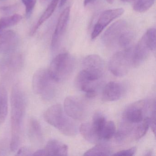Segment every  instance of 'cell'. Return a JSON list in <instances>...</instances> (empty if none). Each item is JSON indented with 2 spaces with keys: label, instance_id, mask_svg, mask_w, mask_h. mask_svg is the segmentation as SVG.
I'll return each instance as SVG.
<instances>
[{
  "label": "cell",
  "instance_id": "obj_22",
  "mask_svg": "<svg viewBox=\"0 0 156 156\" xmlns=\"http://www.w3.org/2000/svg\"><path fill=\"white\" fill-rule=\"evenodd\" d=\"M30 133L31 136L36 141L41 142L42 140L43 135L41 127L36 119L32 118L30 121Z\"/></svg>",
  "mask_w": 156,
  "mask_h": 156
},
{
  "label": "cell",
  "instance_id": "obj_9",
  "mask_svg": "<svg viewBox=\"0 0 156 156\" xmlns=\"http://www.w3.org/2000/svg\"><path fill=\"white\" fill-rule=\"evenodd\" d=\"M64 109L66 115L71 118L82 120L87 116L86 105L82 99L75 96H69L66 98L64 103Z\"/></svg>",
  "mask_w": 156,
  "mask_h": 156
},
{
  "label": "cell",
  "instance_id": "obj_23",
  "mask_svg": "<svg viewBox=\"0 0 156 156\" xmlns=\"http://www.w3.org/2000/svg\"><path fill=\"white\" fill-rule=\"evenodd\" d=\"M106 122L105 118L102 113L97 112L94 114L91 124L96 131L98 133L100 139H101V132Z\"/></svg>",
  "mask_w": 156,
  "mask_h": 156
},
{
  "label": "cell",
  "instance_id": "obj_24",
  "mask_svg": "<svg viewBox=\"0 0 156 156\" xmlns=\"http://www.w3.org/2000/svg\"><path fill=\"white\" fill-rule=\"evenodd\" d=\"M22 19V17L18 14L0 19V33L2 31L3 29L16 25L21 21Z\"/></svg>",
  "mask_w": 156,
  "mask_h": 156
},
{
  "label": "cell",
  "instance_id": "obj_31",
  "mask_svg": "<svg viewBox=\"0 0 156 156\" xmlns=\"http://www.w3.org/2000/svg\"><path fill=\"white\" fill-rule=\"evenodd\" d=\"M96 0H84V5L85 6H87L88 4H91L93 2H94Z\"/></svg>",
  "mask_w": 156,
  "mask_h": 156
},
{
  "label": "cell",
  "instance_id": "obj_35",
  "mask_svg": "<svg viewBox=\"0 0 156 156\" xmlns=\"http://www.w3.org/2000/svg\"><path fill=\"white\" fill-rule=\"evenodd\" d=\"M106 1L109 4H112L114 2V0H106Z\"/></svg>",
  "mask_w": 156,
  "mask_h": 156
},
{
  "label": "cell",
  "instance_id": "obj_32",
  "mask_svg": "<svg viewBox=\"0 0 156 156\" xmlns=\"http://www.w3.org/2000/svg\"><path fill=\"white\" fill-rule=\"evenodd\" d=\"M67 0H60V4H59V6L60 7H62L65 5Z\"/></svg>",
  "mask_w": 156,
  "mask_h": 156
},
{
  "label": "cell",
  "instance_id": "obj_29",
  "mask_svg": "<svg viewBox=\"0 0 156 156\" xmlns=\"http://www.w3.org/2000/svg\"><path fill=\"white\" fill-rule=\"evenodd\" d=\"M17 155L20 156H30L33 155L34 151L28 147H24L18 150Z\"/></svg>",
  "mask_w": 156,
  "mask_h": 156
},
{
  "label": "cell",
  "instance_id": "obj_19",
  "mask_svg": "<svg viewBox=\"0 0 156 156\" xmlns=\"http://www.w3.org/2000/svg\"><path fill=\"white\" fill-rule=\"evenodd\" d=\"M8 97L7 89L3 84H0V126L6 119L8 115Z\"/></svg>",
  "mask_w": 156,
  "mask_h": 156
},
{
  "label": "cell",
  "instance_id": "obj_2",
  "mask_svg": "<svg viewBox=\"0 0 156 156\" xmlns=\"http://www.w3.org/2000/svg\"><path fill=\"white\" fill-rule=\"evenodd\" d=\"M44 120L62 134L69 136H75L77 128L74 122L65 112L60 104L50 107L44 114Z\"/></svg>",
  "mask_w": 156,
  "mask_h": 156
},
{
  "label": "cell",
  "instance_id": "obj_5",
  "mask_svg": "<svg viewBox=\"0 0 156 156\" xmlns=\"http://www.w3.org/2000/svg\"><path fill=\"white\" fill-rule=\"evenodd\" d=\"M56 83L50 75L48 69H39L33 77V89L34 93L44 99L49 100L55 94Z\"/></svg>",
  "mask_w": 156,
  "mask_h": 156
},
{
  "label": "cell",
  "instance_id": "obj_11",
  "mask_svg": "<svg viewBox=\"0 0 156 156\" xmlns=\"http://www.w3.org/2000/svg\"><path fill=\"white\" fill-rule=\"evenodd\" d=\"M124 12L123 9L108 10L102 12L94 27L91 34L92 39H96L108 24L115 19L120 17Z\"/></svg>",
  "mask_w": 156,
  "mask_h": 156
},
{
  "label": "cell",
  "instance_id": "obj_1",
  "mask_svg": "<svg viewBox=\"0 0 156 156\" xmlns=\"http://www.w3.org/2000/svg\"><path fill=\"white\" fill-rule=\"evenodd\" d=\"M11 140L10 148L16 151L20 147L22 139L23 125L26 109L25 97L19 84L12 87L11 96Z\"/></svg>",
  "mask_w": 156,
  "mask_h": 156
},
{
  "label": "cell",
  "instance_id": "obj_8",
  "mask_svg": "<svg viewBox=\"0 0 156 156\" xmlns=\"http://www.w3.org/2000/svg\"><path fill=\"white\" fill-rule=\"evenodd\" d=\"M83 71L93 81L100 79L104 73L105 64L100 56L97 55H90L86 56L83 62Z\"/></svg>",
  "mask_w": 156,
  "mask_h": 156
},
{
  "label": "cell",
  "instance_id": "obj_10",
  "mask_svg": "<svg viewBox=\"0 0 156 156\" xmlns=\"http://www.w3.org/2000/svg\"><path fill=\"white\" fill-rule=\"evenodd\" d=\"M128 29L127 23L125 21L120 20L116 22L104 33L102 37L103 43L108 47L118 45L120 38Z\"/></svg>",
  "mask_w": 156,
  "mask_h": 156
},
{
  "label": "cell",
  "instance_id": "obj_25",
  "mask_svg": "<svg viewBox=\"0 0 156 156\" xmlns=\"http://www.w3.org/2000/svg\"><path fill=\"white\" fill-rule=\"evenodd\" d=\"M116 133V127L115 123L112 121H107L101 132V139L108 140Z\"/></svg>",
  "mask_w": 156,
  "mask_h": 156
},
{
  "label": "cell",
  "instance_id": "obj_27",
  "mask_svg": "<svg viewBox=\"0 0 156 156\" xmlns=\"http://www.w3.org/2000/svg\"><path fill=\"white\" fill-rule=\"evenodd\" d=\"M37 0H22L25 7L26 16L29 18L31 15L36 4Z\"/></svg>",
  "mask_w": 156,
  "mask_h": 156
},
{
  "label": "cell",
  "instance_id": "obj_34",
  "mask_svg": "<svg viewBox=\"0 0 156 156\" xmlns=\"http://www.w3.org/2000/svg\"><path fill=\"white\" fill-rule=\"evenodd\" d=\"M126 1H127L129 2H132V3H135L137 0H126Z\"/></svg>",
  "mask_w": 156,
  "mask_h": 156
},
{
  "label": "cell",
  "instance_id": "obj_14",
  "mask_svg": "<svg viewBox=\"0 0 156 156\" xmlns=\"http://www.w3.org/2000/svg\"><path fill=\"white\" fill-rule=\"evenodd\" d=\"M68 148L62 142L53 139L47 142L44 149L39 150L34 152V156H67Z\"/></svg>",
  "mask_w": 156,
  "mask_h": 156
},
{
  "label": "cell",
  "instance_id": "obj_4",
  "mask_svg": "<svg viewBox=\"0 0 156 156\" xmlns=\"http://www.w3.org/2000/svg\"><path fill=\"white\" fill-rule=\"evenodd\" d=\"M74 67L73 57L68 53H62L52 60L48 70L52 78L57 83H60L71 75Z\"/></svg>",
  "mask_w": 156,
  "mask_h": 156
},
{
  "label": "cell",
  "instance_id": "obj_33",
  "mask_svg": "<svg viewBox=\"0 0 156 156\" xmlns=\"http://www.w3.org/2000/svg\"><path fill=\"white\" fill-rule=\"evenodd\" d=\"M41 3L42 4H45L47 3L50 0H40Z\"/></svg>",
  "mask_w": 156,
  "mask_h": 156
},
{
  "label": "cell",
  "instance_id": "obj_17",
  "mask_svg": "<svg viewBox=\"0 0 156 156\" xmlns=\"http://www.w3.org/2000/svg\"><path fill=\"white\" fill-rule=\"evenodd\" d=\"M79 130L84 138L89 142L97 143L101 140L99 135L91 123H83L80 126Z\"/></svg>",
  "mask_w": 156,
  "mask_h": 156
},
{
  "label": "cell",
  "instance_id": "obj_20",
  "mask_svg": "<svg viewBox=\"0 0 156 156\" xmlns=\"http://www.w3.org/2000/svg\"><path fill=\"white\" fill-rule=\"evenodd\" d=\"M111 149L107 144L99 143L87 151L84 156H109Z\"/></svg>",
  "mask_w": 156,
  "mask_h": 156
},
{
  "label": "cell",
  "instance_id": "obj_13",
  "mask_svg": "<svg viewBox=\"0 0 156 156\" xmlns=\"http://www.w3.org/2000/svg\"><path fill=\"white\" fill-rule=\"evenodd\" d=\"M96 81L91 80L82 70L76 77L75 84L76 88L86 93V96L87 98H94L97 95Z\"/></svg>",
  "mask_w": 156,
  "mask_h": 156
},
{
  "label": "cell",
  "instance_id": "obj_12",
  "mask_svg": "<svg viewBox=\"0 0 156 156\" xmlns=\"http://www.w3.org/2000/svg\"><path fill=\"white\" fill-rule=\"evenodd\" d=\"M70 14V7H67L63 11L59 17L52 38L51 46L53 51L57 50L60 45L67 28Z\"/></svg>",
  "mask_w": 156,
  "mask_h": 156
},
{
  "label": "cell",
  "instance_id": "obj_36",
  "mask_svg": "<svg viewBox=\"0 0 156 156\" xmlns=\"http://www.w3.org/2000/svg\"><path fill=\"white\" fill-rule=\"evenodd\" d=\"M121 1H123V2L126 1V0H121Z\"/></svg>",
  "mask_w": 156,
  "mask_h": 156
},
{
  "label": "cell",
  "instance_id": "obj_15",
  "mask_svg": "<svg viewBox=\"0 0 156 156\" xmlns=\"http://www.w3.org/2000/svg\"><path fill=\"white\" fill-rule=\"evenodd\" d=\"M123 85L117 82H110L107 84L102 92V100L106 102L116 101L122 97L125 94Z\"/></svg>",
  "mask_w": 156,
  "mask_h": 156
},
{
  "label": "cell",
  "instance_id": "obj_3",
  "mask_svg": "<svg viewBox=\"0 0 156 156\" xmlns=\"http://www.w3.org/2000/svg\"><path fill=\"white\" fill-rule=\"evenodd\" d=\"M156 29L151 28L147 31L131 50L132 67L139 66L147 59L150 51H156Z\"/></svg>",
  "mask_w": 156,
  "mask_h": 156
},
{
  "label": "cell",
  "instance_id": "obj_21",
  "mask_svg": "<svg viewBox=\"0 0 156 156\" xmlns=\"http://www.w3.org/2000/svg\"><path fill=\"white\" fill-rule=\"evenodd\" d=\"M141 122L134 128L133 136L134 140H138L146 135L150 127L149 117H147Z\"/></svg>",
  "mask_w": 156,
  "mask_h": 156
},
{
  "label": "cell",
  "instance_id": "obj_26",
  "mask_svg": "<svg viewBox=\"0 0 156 156\" xmlns=\"http://www.w3.org/2000/svg\"><path fill=\"white\" fill-rule=\"evenodd\" d=\"M155 0H137L133 3V9L138 12L147 11L155 2Z\"/></svg>",
  "mask_w": 156,
  "mask_h": 156
},
{
  "label": "cell",
  "instance_id": "obj_18",
  "mask_svg": "<svg viewBox=\"0 0 156 156\" xmlns=\"http://www.w3.org/2000/svg\"><path fill=\"white\" fill-rule=\"evenodd\" d=\"M59 1L60 0H52L45 11L44 12L41 18L39 19L38 22L31 30L30 34L31 36L34 35L37 30L40 28V26L51 16L57 7Z\"/></svg>",
  "mask_w": 156,
  "mask_h": 156
},
{
  "label": "cell",
  "instance_id": "obj_16",
  "mask_svg": "<svg viewBox=\"0 0 156 156\" xmlns=\"http://www.w3.org/2000/svg\"><path fill=\"white\" fill-rule=\"evenodd\" d=\"M17 34L11 30L0 33V53L8 54L13 51L18 45Z\"/></svg>",
  "mask_w": 156,
  "mask_h": 156
},
{
  "label": "cell",
  "instance_id": "obj_6",
  "mask_svg": "<svg viewBox=\"0 0 156 156\" xmlns=\"http://www.w3.org/2000/svg\"><path fill=\"white\" fill-rule=\"evenodd\" d=\"M132 47L117 52L111 57L108 63V68L114 75L122 77L127 74L131 63Z\"/></svg>",
  "mask_w": 156,
  "mask_h": 156
},
{
  "label": "cell",
  "instance_id": "obj_7",
  "mask_svg": "<svg viewBox=\"0 0 156 156\" xmlns=\"http://www.w3.org/2000/svg\"><path fill=\"white\" fill-rule=\"evenodd\" d=\"M152 103L142 100L131 104L123 112V120L132 124L140 123L146 118L145 115L151 108Z\"/></svg>",
  "mask_w": 156,
  "mask_h": 156
},
{
  "label": "cell",
  "instance_id": "obj_28",
  "mask_svg": "<svg viewBox=\"0 0 156 156\" xmlns=\"http://www.w3.org/2000/svg\"><path fill=\"white\" fill-rule=\"evenodd\" d=\"M136 148L134 147L129 149L124 150L113 154L114 156H133L136 151Z\"/></svg>",
  "mask_w": 156,
  "mask_h": 156
},
{
  "label": "cell",
  "instance_id": "obj_30",
  "mask_svg": "<svg viewBox=\"0 0 156 156\" xmlns=\"http://www.w3.org/2000/svg\"><path fill=\"white\" fill-rule=\"evenodd\" d=\"M14 8H15L13 7V6H12L11 7H2V8H0V11H1L3 12H9V11L11 10H12Z\"/></svg>",
  "mask_w": 156,
  "mask_h": 156
}]
</instances>
